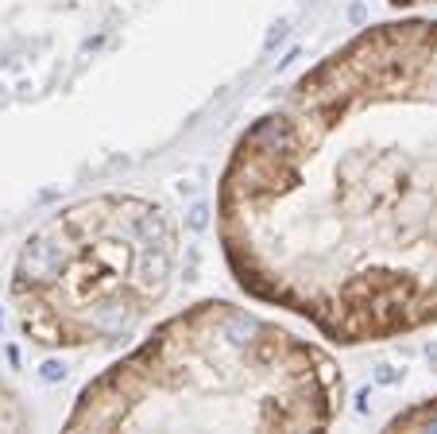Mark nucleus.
Wrapping results in <instances>:
<instances>
[{"label":"nucleus","instance_id":"obj_2","mask_svg":"<svg viewBox=\"0 0 437 434\" xmlns=\"http://www.w3.org/2000/svg\"><path fill=\"white\" fill-rule=\"evenodd\" d=\"M344 376L325 349L205 299L85 384L66 430H329Z\"/></svg>","mask_w":437,"mask_h":434},{"label":"nucleus","instance_id":"obj_4","mask_svg":"<svg viewBox=\"0 0 437 434\" xmlns=\"http://www.w3.org/2000/svg\"><path fill=\"white\" fill-rule=\"evenodd\" d=\"M387 430H437V400H426L418 407H406L387 423Z\"/></svg>","mask_w":437,"mask_h":434},{"label":"nucleus","instance_id":"obj_7","mask_svg":"<svg viewBox=\"0 0 437 434\" xmlns=\"http://www.w3.org/2000/svg\"><path fill=\"white\" fill-rule=\"evenodd\" d=\"M205 221H209V210H205V206H194V214H190V229H205Z\"/></svg>","mask_w":437,"mask_h":434},{"label":"nucleus","instance_id":"obj_9","mask_svg":"<svg viewBox=\"0 0 437 434\" xmlns=\"http://www.w3.org/2000/svg\"><path fill=\"white\" fill-rule=\"evenodd\" d=\"M58 376H62V365H55V361L43 365V380H58Z\"/></svg>","mask_w":437,"mask_h":434},{"label":"nucleus","instance_id":"obj_6","mask_svg":"<svg viewBox=\"0 0 437 434\" xmlns=\"http://www.w3.org/2000/svg\"><path fill=\"white\" fill-rule=\"evenodd\" d=\"M287 35H290V28H287V24H275V28H271V35H267V43H263V51H275L283 39H287Z\"/></svg>","mask_w":437,"mask_h":434},{"label":"nucleus","instance_id":"obj_3","mask_svg":"<svg viewBox=\"0 0 437 434\" xmlns=\"http://www.w3.org/2000/svg\"><path fill=\"white\" fill-rule=\"evenodd\" d=\"M178 229L163 206L101 194L28 237L12 272L23 338L43 349H109L171 291Z\"/></svg>","mask_w":437,"mask_h":434},{"label":"nucleus","instance_id":"obj_5","mask_svg":"<svg viewBox=\"0 0 437 434\" xmlns=\"http://www.w3.org/2000/svg\"><path fill=\"white\" fill-rule=\"evenodd\" d=\"M28 427V411L16 403V396L0 384V430H23Z\"/></svg>","mask_w":437,"mask_h":434},{"label":"nucleus","instance_id":"obj_8","mask_svg":"<svg viewBox=\"0 0 437 434\" xmlns=\"http://www.w3.org/2000/svg\"><path fill=\"white\" fill-rule=\"evenodd\" d=\"M376 380H379V384H395V380H399V372L391 368V365H379V368H376Z\"/></svg>","mask_w":437,"mask_h":434},{"label":"nucleus","instance_id":"obj_10","mask_svg":"<svg viewBox=\"0 0 437 434\" xmlns=\"http://www.w3.org/2000/svg\"><path fill=\"white\" fill-rule=\"evenodd\" d=\"M391 4H399V8H406V4H422V0H391ZM437 4V0H433Z\"/></svg>","mask_w":437,"mask_h":434},{"label":"nucleus","instance_id":"obj_1","mask_svg":"<svg viewBox=\"0 0 437 434\" xmlns=\"http://www.w3.org/2000/svg\"><path fill=\"white\" fill-rule=\"evenodd\" d=\"M221 248L341 345L437 326V24L360 31L236 140Z\"/></svg>","mask_w":437,"mask_h":434}]
</instances>
